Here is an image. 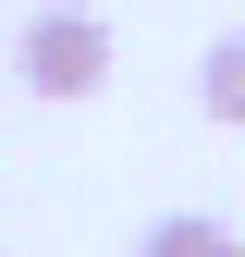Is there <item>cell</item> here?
Listing matches in <instances>:
<instances>
[{"mask_svg": "<svg viewBox=\"0 0 245 257\" xmlns=\"http://www.w3.org/2000/svg\"><path fill=\"white\" fill-rule=\"evenodd\" d=\"M196 110L245 135V25H233V37H208V61H196Z\"/></svg>", "mask_w": 245, "mask_h": 257, "instance_id": "cell-2", "label": "cell"}, {"mask_svg": "<svg viewBox=\"0 0 245 257\" xmlns=\"http://www.w3.org/2000/svg\"><path fill=\"white\" fill-rule=\"evenodd\" d=\"M135 257H245V245L221 233V220H196V208H172V220H160V233H147V245H135Z\"/></svg>", "mask_w": 245, "mask_h": 257, "instance_id": "cell-3", "label": "cell"}, {"mask_svg": "<svg viewBox=\"0 0 245 257\" xmlns=\"http://www.w3.org/2000/svg\"><path fill=\"white\" fill-rule=\"evenodd\" d=\"M13 74L37 86V98H98V86H110V13H74V0L25 13V37H13Z\"/></svg>", "mask_w": 245, "mask_h": 257, "instance_id": "cell-1", "label": "cell"}]
</instances>
